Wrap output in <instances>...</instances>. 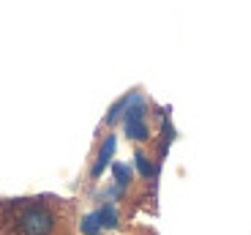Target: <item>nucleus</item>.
Returning a JSON list of instances; mask_svg holds the SVG:
<instances>
[{
    "mask_svg": "<svg viewBox=\"0 0 251 235\" xmlns=\"http://www.w3.org/2000/svg\"><path fill=\"white\" fill-rule=\"evenodd\" d=\"M123 129L126 137L134 142H151L153 131H151V115H148V104H145V96L139 90H131V102L123 112Z\"/></svg>",
    "mask_w": 251,
    "mask_h": 235,
    "instance_id": "2",
    "label": "nucleus"
},
{
    "mask_svg": "<svg viewBox=\"0 0 251 235\" xmlns=\"http://www.w3.org/2000/svg\"><path fill=\"white\" fill-rule=\"evenodd\" d=\"M134 159H137V170H139V175H142L145 181H153V178H156V164L151 161V156H148L142 148H137Z\"/></svg>",
    "mask_w": 251,
    "mask_h": 235,
    "instance_id": "4",
    "label": "nucleus"
},
{
    "mask_svg": "<svg viewBox=\"0 0 251 235\" xmlns=\"http://www.w3.org/2000/svg\"><path fill=\"white\" fill-rule=\"evenodd\" d=\"M128 102H131V93H126L120 102H115L112 109L107 112V118H104V126H115L118 121H123V112H126V107H128Z\"/></svg>",
    "mask_w": 251,
    "mask_h": 235,
    "instance_id": "5",
    "label": "nucleus"
},
{
    "mask_svg": "<svg viewBox=\"0 0 251 235\" xmlns=\"http://www.w3.org/2000/svg\"><path fill=\"white\" fill-rule=\"evenodd\" d=\"M0 235H74V205L52 194L0 200Z\"/></svg>",
    "mask_w": 251,
    "mask_h": 235,
    "instance_id": "1",
    "label": "nucleus"
},
{
    "mask_svg": "<svg viewBox=\"0 0 251 235\" xmlns=\"http://www.w3.org/2000/svg\"><path fill=\"white\" fill-rule=\"evenodd\" d=\"M115 142H118V137H115L112 131L101 140L99 151H96V159L93 164H90V181H99L101 175H104V170H107L109 164H112V153H115Z\"/></svg>",
    "mask_w": 251,
    "mask_h": 235,
    "instance_id": "3",
    "label": "nucleus"
}]
</instances>
